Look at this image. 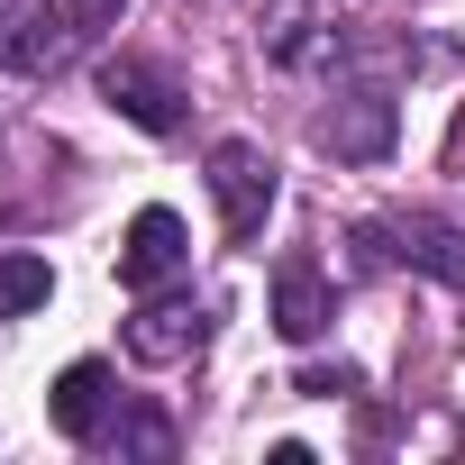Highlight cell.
<instances>
[{
  "label": "cell",
  "instance_id": "5bb4252c",
  "mask_svg": "<svg viewBox=\"0 0 465 465\" xmlns=\"http://www.w3.org/2000/svg\"><path fill=\"white\" fill-rule=\"evenodd\" d=\"M119 10H128V0H64L74 37H110V28H119Z\"/></svg>",
  "mask_w": 465,
  "mask_h": 465
},
{
  "label": "cell",
  "instance_id": "3957f363",
  "mask_svg": "<svg viewBox=\"0 0 465 465\" xmlns=\"http://www.w3.org/2000/svg\"><path fill=\"white\" fill-rule=\"evenodd\" d=\"M392 128H401L392 83H347V92H329V110L311 119V137H320L338 164H383V155H392Z\"/></svg>",
  "mask_w": 465,
  "mask_h": 465
},
{
  "label": "cell",
  "instance_id": "277c9868",
  "mask_svg": "<svg viewBox=\"0 0 465 465\" xmlns=\"http://www.w3.org/2000/svg\"><path fill=\"white\" fill-rule=\"evenodd\" d=\"M256 46H265V64H283V74L347 64V28H338V10H320V0H265Z\"/></svg>",
  "mask_w": 465,
  "mask_h": 465
},
{
  "label": "cell",
  "instance_id": "6da1fadb",
  "mask_svg": "<svg viewBox=\"0 0 465 465\" xmlns=\"http://www.w3.org/2000/svg\"><path fill=\"white\" fill-rule=\"evenodd\" d=\"M356 247H365V265H411V274H429V283L465 292V228H456V219H438V210L365 219V228H356Z\"/></svg>",
  "mask_w": 465,
  "mask_h": 465
},
{
  "label": "cell",
  "instance_id": "8992f818",
  "mask_svg": "<svg viewBox=\"0 0 465 465\" xmlns=\"http://www.w3.org/2000/svg\"><path fill=\"white\" fill-rule=\"evenodd\" d=\"M201 347H210V302H192V292H146L137 302V320H128V356L137 365H183Z\"/></svg>",
  "mask_w": 465,
  "mask_h": 465
},
{
  "label": "cell",
  "instance_id": "7a4b0ae2",
  "mask_svg": "<svg viewBox=\"0 0 465 465\" xmlns=\"http://www.w3.org/2000/svg\"><path fill=\"white\" fill-rule=\"evenodd\" d=\"M210 201H219V228L228 238H265V219H274V201H283V173H274V155L256 146V137H219L210 146Z\"/></svg>",
  "mask_w": 465,
  "mask_h": 465
},
{
  "label": "cell",
  "instance_id": "52a82bcc",
  "mask_svg": "<svg viewBox=\"0 0 465 465\" xmlns=\"http://www.w3.org/2000/svg\"><path fill=\"white\" fill-rule=\"evenodd\" d=\"M183 265H192V228H183L164 201H146V210L128 219V238H119V283H128V292H164Z\"/></svg>",
  "mask_w": 465,
  "mask_h": 465
},
{
  "label": "cell",
  "instance_id": "7c38bea8",
  "mask_svg": "<svg viewBox=\"0 0 465 465\" xmlns=\"http://www.w3.org/2000/svg\"><path fill=\"white\" fill-rule=\"evenodd\" d=\"M101 447H119V456H146V465H164V456H173V420H164V411H146V401H137V411L119 401V420H110V438H101Z\"/></svg>",
  "mask_w": 465,
  "mask_h": 465
},
{
  "label": "cell",
  "instance_id": "9c48e42d",
  "mask_svg": "<svg viewBox=\"0 0 465 465\" xmlns=\"http://www.w3.org/2000/svg\"><path fill=\"white\" fill-rule=\"evenodd\" d=\"M329 320H338V292H329L320 256H283V265H274V329H283L292 347H320Z\"/></svg>",
  "mask_w": 465,
  "mask_h": 465
},
{
  "label": "cell",
  "instance_id": "9a60e30c",
  "mask_svg": "<svg viewBox=\"0 0 465 465\" xmlns=\"http://www.w3.org/2000/svg\"><path fill=\"white\" fill-rule=\"evenodd\" d=\"M447 164L465 173V110H456V128H447Z\"/></svg>",
  "mask_w": 465,
  "mask_h": 465
},
{
  "label": "cell",
  "instance_id": "5b68a950",
  "mask_svg": "<svg viewBox=\"0 0 465 465\" xmlns=\"http://www.w3.org/2000/svg\"><path fill=\"white\" fill-rule=\"evenodd\" d=\"M101 101H110L128 128H146V137H173V128L192 119V92H183L164 64H146V55H110V64H101Z\"/></svg>",
  "mask_w": 465,
  "mask_h": 465
},
{
  "label": "cell",
  "instance_id": "30bf717a",
  "mask_svg": "<svg viewBox=\"0 0 465 465\" xmlns=\"http://www.w3.org/2000/svg\"><path fill=\"white\" fill-rule=\"evenodd\" d=\"M64 37H74V19L10 10V0H0V74H55L64 64Z\"/></svg>",
  "mask_w": 465,
  "mask_h": 465
},
{
  "label": "cell",
  "instance_id": "ba28073f",
  "mask_svg": "<svg viewBox=\"0 0 465 465\" xmlns=\"http://www.w3.org/2000/svg\"><path fill=\"white\" fill-rule=\"evenodd\" d=\"M46 420H55V438L101 447V438H110V420H119V374H110L101 356L64 365V374H55V392H46Z\"/></svg>",
  "mask_w": 465,
  "mask_h": 465
},
{
  "label": "cell",
  "instance_id": "4fadbf2b",
  "mask_svg": "<svg viewBox=\"0 0 465 465\" xmlns=\"http://www.w3.org/2000/svg\"><path fill=\"white\" fill-rule=\"evenodd\" d=\"M292 392H320V401H338V392H365V374L356 365H302V383Z\"/></svg>",
  "mask_w": 465,
  "mask_h": 465
},
{
  "label": "cell",
  "instance_id": "8fae6325",
  "mask_svg": "<svg viewBox=\"0 0 465 465\" xmlns=\"http://www.w3.org/2000/svg\"><path fill=\"white\" fill-rule=\"evenodd\" d=\"M46 292H55V265H46V256H28V247H10V256H0V320L46 311Z\"/></svg>",
  "mask_w": 465,
  "mask_h": 465
}]
</instances>
